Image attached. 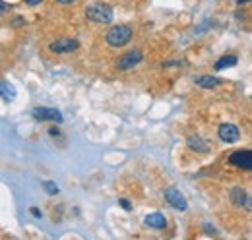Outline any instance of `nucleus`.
<instances>
[{
  "label": "nucleus",
  "mask_w": 252,
  "mask_h": 240,
  "mask_svg": "<svg viewBox=\"0 0 252 240\" xmlns=\"http://www.w3.org/2000/svg\"><path fill=\"white\" fill-rule=\"evenodd\" d=\"M187 144H189L190 150L198 151V153H208V151H210L208 142H206V140H202L200 136H190L189 140H187Z\"/></svg>",
  "instance_id": "9d476101"
},
{
  "label": "nucleus",
  "mask_w": 252,
  "mask_h": 240,
  "mask_svg": "<svg viewBox=\"0 0 252 240\" xmlns=\"http://www.w3.org/2000/svg\"><path fill=\"white\" fill-rule=\"evenodd\" d=\"M239 62V59L235 57V55H229V57H221L216 64H214V68L216 70H225V68H231V66H235Z\"/></svg>",
  "instance_id": "4468645a"
},
{
  "label": "nucleus",
  "mask_w": 252,
  "mask_h": 240,
  "mask_svg": "<svg viewBox=\"0 0 252 240\" xmlns=\"http://www.w3.org/2000/svg\"><path fill=\"white\" fill-rule=\"evenodd\" d=\"M35 120H53V122H63V115L59 109H49V107H35L32 111Z\"/></svg>",
  "instance_id": "423d86ee"
},
{
  "label": "nucleus",
  "mask_w": 252,
  "mask_h": 240,
  "mask_svg": "<svg viewBox=\"0 0 252 240\" xmlns=\"http://www.w3.org/2000/svg\"><path fill=\"white\" fill-rule=\"evenodd\" d=\"M32 215H33V217H37V219H39V217H41V211L37 210V208H32Z\"/></svg>",
  "instance_id": "6ab92c4d"
},
{
  "label": "nucleus",
  "mask_w": 252,
  "mask_h": 240,
  "mask_svg": "<svg viewBox=\"0 0 252 240\" xmlns=\"http://www.w3.org/2000/svg\"><path fill=\"white\" fill-rule=\"evenodd\" d=\"M57 2H61V4H72L74 0H57Z\"/></svg>",
  "instance_id": "4be33fe9"
},
{
  "label": "nucleus",
  "mask_w": 252,
  "mask_h": 240,
  "mask_svg": "<svg viewBox=\"0 0 252 240\" xmlns=\"http://www.w3.org/2000/svg\"><path fill=\"white\" fill-rule=\"evenodd\" d=\"M144 223H146L150 229H156V231H163V229L167 227V219H165L163 213H150V215L144 219Z\"/></svg>",
  "instance_id": "1a4fd4ad"
},
{
  "label": "nucleus",
  "mask_w": 252,
  "mask_h": 240,
  "mask_svg": "<svg viewBox=\"0 0 252 240\" xmlns=\"http://www.w3.org/2000/svg\"><path fill=\"white\" fill-rule=\"evenodd\" d=\"M24 24H26V20H24V18H20V16L14 20V26H16V28H20V26H24Z\"/></svg>",
  "instance_id": "f3484780"
},
{
  "label": "nucleus",
  "mask_w": 252,
  "mask_h": 240,
  "mask_svg": "<svg viewBox=\"0 0 252 240\" xmlns=\"http://www.w3.org/2000/svg\"><path fill=\"white\" fill-rule=\"evenodd\" d=\"M206 233H216V229H214V227H210V225H206Z\"/></svg>",
  "instance_id": "412c9836"
},
{
  "label": "nucleus",
  "mask_w": 252,
  "mask_h": 240,
  "mask_svg": "<svg viewBox=\"0 0 252 240\" xmlns=\"http://www.w3.org/2000/svg\"><path fill=\"white\" fill-rule=\"evenodd\" d=\"M218 134H220V140L225 144H235L241 138V130L235 124H221Z\"/></svg>",
  "instance_id": "0eeeda50"
},
{
  "label": "nucleus",
  "mask_w": 252,
  "mask_h": 240,
  "mask_svg": "<svg viewBox=\"0 0 252 240\" xmlns=\"http://www.w3.org/2000/svg\"><path fill=\"white\" fill-rule=\"evenodd\" d=\"M231 202L235 204V206H247V202H249V198H247V192L245 190H241V188H235L233 192H231ZM252 204V200H251Z\"/></svg>",
  "instance_id": "9b49d317"
},
{
  "label": "nucleus",
  "mask_w": 252,
  "mask_h": 240,
  "mask_svg": "<svg viewBox=\"0 0 252 240\" xmlns=\"http://www.w3.org/2000/svg\"><path fill=\"white\" fill-rule=\"evenodd\" d=\"M0 91H2V99H4L6 103H10V101H14V99H16V90H14V86H12V84H8L6 80L0 84Z\"/></svg>",
  "instance_id": "ddd939ff"
},
{
  "label": "nucleus",
  "mask_w": 252,
  "mask_h": 240,
  "mask_svg": "<svg viewBox=\"0 0 252 240\" xmlns=\"http://www.w3.org/2000/svg\"><path fill=\"white\" fill-rule=\"evenodd\" d=\"M130 39H132V28L130 26H115V28H111V30L107 31V35H105L107 45H111L115 49L125 47L126 43H130Z\"/></svg>",
  "instance_id": "f03ea898"
},
{
  "label": "nucleus",
  "mask_w": 252,
  "mask_h": 240,
  "mask_svg": "<svg viewBox=\"0 0 252 240\" xmlns=\"http://www.w3.org/2000/svg\"><path fill=\"white\" fill-rule=\"evenodd\" d=\"M43 188H45V192L47 194H51V196H55V194H59V186L55 184V182H43Z\"/></svg>",
  "instance_id": "2eb2a0df"
},
{
  "label": "nucleus",
  "mask_w": 252,
  "mask_h": 240,
  "mask_svg": "<svg viewBox=\"0 0 252 240\" xmlns=\"http://www.w3.org/2000/svg\"><path fill=\"white\" fill-rule=\"evenodd\" d=\"M86 16L94 24H111L113 22V8L103 4V2H94L86 8Z\"/></svg>",
  "instance_id": "f257e3e1"
},
{
  "label": "nucleus",
  "mask_w": 252,
  "mask_h": 240,
  "mask_svg": "<svg viewBox=\"0 0 252 240\" xmlns=\"http://www.w3.org/2000/svg\"><path fill=\"white\" fill-rule=\"evenodd\" d=\"M165 200L171 204V208H175L177 211L189 210V204H187L185 196H183L177 188H167V190H165Z\"/></svg>",
  "instance_id": "39448f33"
},
{
  "label": "nucleus",
  "mask_w": 252,
  "mask_h": 240,
  "mask_svg": "<svg viewBox=\"0 0 252 240\" xmlns=\"http://www.w3.org/2000/svg\"><path fill=\"white\" fill-rule=\"evenodd\" d=\"M194 82H196L200 88H206V90L216 88V86H220V84H221V80H218V78H212V76H198Z\"/></svg>",
  "instance_id": "f8f14e48"
},
{
  "label": "nucleus",
  "mask_w": 252,
  "mask_h": 240,
  "mask_svg": "<svg viewBox=\"0 0 252 240\" xmlns=\"http://www.w3.org/2000/svg\"><path fill=\"white\" fill-rule=\"evenodd\" d=\"M49 134H51V136H59V134H61V130L53 126V128H49Z\"/></svg>",
  "instance_id": "a211bd4d"
},
{
  "label": "nucleus",
  "mask_w": 252,
  "mask_h": 240,
  "mask_svg": "<svg viewBox=\"0 0 252 240\" xmlns=\"http://www.w3.org/2000/svg\"><path fill=\"white\" fill-rule=\"evenodd\" d=\"M39 2H43V0H26V4H30V6H35V4H39Z\"/></svg>",
  "instance_id": "aec40b11"
},
{
  "label": "nucleus",
  "mask_w": 252,
  "mask_h": 240,
  "mask_svg": "<svg viewBox=\"0 0 252 240\" xmlns=\"http://www.w3.org/2000/svg\"><path fill=\"white\" fill-rule=\"evenodd\" d=\"M247 2H251V0H237V4H239V6H243V4H247Z\"/></svg>",
  "instance_id": "5701e85b"
},
{
  "label": "nucleus",
  "mask_w": 252,
  "mask_h": 240,
  "mask_svg": "<svg viewBox=\"0 0 252 240\" xmlns=\"http://www.w3.org/2000/svg\"><path fill=\"white\" fill-rule=\"evenodd\" d=\"M78 47H80V43L76 39H59L49 45V51L55 55H68V53H74Z\"/></svg>",
  "instance_id": "20e7f679"
},
{
  "label": "nucleus",
  "mask_w": 252,
  "mask_h": 240,
  "mask_svg": "<svg viewBox=\"0 0 252 240\" xmlns=\"http://www.w3.org/2000/svg\"><path fill=\"white\" fill-rule=\"evenodd\" d=\"M119 204H121V206H123V208H125L126 211L132 210V206H130V202H128V200H119Z\"/></svg>",
  "instance_id": "dca6fc26"
},
{
  "label": "nucleus",
  "mask_w": 252,
  "mask_h": 240,
  "mask_svg": "<svg viewBox=\"0 0 252 240\" xmlns=\"http://www.w3.org/2000/svg\"><path fill=\"white\" fill-rule=\"evenodd\" d=\"M140 62H142V51H128L123 55V59L119 60V70H123V72L130 70Z\"/></svg>",
  "instance_id": "6e6552de"
},
{
  "label": "nucleus",
  "mask_w": 252,
  "mask_h": 240,
  "mask_svg": "<svg viewBox=\"0 0 252 240\" xmlns=\"http://www.w3.org/2000/svg\"><path fill=\"white\" fill-rule=\"evenodd\" d=\"M229 163L237 169L252 171V150H241L229 155Z\"/></svg>",
  "instance_id": "7ed1b4c3"
}]
</instances>
